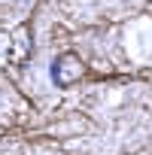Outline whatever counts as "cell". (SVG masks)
<instances>
[{
	"label": "cell",
	"instance_id": "cell-1",
	"mask_svg": "<svg viewBox=\"0 0 152 155\" xmlns=\"http://www.w3.org/2000/svg\"><path fill=\"white\" fill-rule=\"evenodd\" d=\"M85 61L76 55V52H61L55 61H52V70H49V76H52V82H55V88H70V85H76L85 76Z\"/></svg>",
	"mask_w": 152,
	"mask_h": 155
},
{
	"label": "cell",
	"instance_id": "cell-2",
	"mask_svg": "<svg viewBox=\"0 0 152 155\" xmlns=\"http://www.w3.org/2000/svg\"><path fill=\"white\" fill-rule=\"evenodd\" d=\"M28 55H31V28H18V34H15V46H12V61L21 64Z\"/></svg>",
	"mask_w": 152,
	"mask_h": 155
}]
</instances>
